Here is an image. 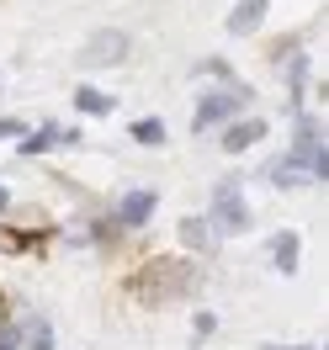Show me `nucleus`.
<instances>
[{"label":"nucleus","instance_id":"f257e3e1","mask_svg":"<svg viewBox=\"0 0 329 350\" xmlns=\"http://www.w3.org/2000/svg\"><path fill=\"white\" fill-rule=\"evenodd\" d=\"M239 101H250V90H207V96H197V111H192V128L197 133H213L223 128V122H234L239 117Z\"/></svg>","mask_w":329,"mask_h":350},{"label":"nucleus","instance_id":"f03ea898","mask_svg":"<svg viewBox=\"0 0 329 350\" xmlns=\"http://www.w3.org/2000/svg\"><path fill=\"white\" fill-rule=\"evenodd\" d=\"M213 223H218V234H239V228H250V207H244V191H239L234 175L218 180V191H213Z\"/></svg>","mask_w":329,"mask_h":350},{"label":"nucleus","instance_id":"7ed1b4c3","mask_svg":"<svg viewBox=\"0 0 329 350\" xmlns=\"http://www.w3.org/2000/svg\"><path fill=\"white\" fill-rule=\"evenodd\" d=\"M154 207H159V191H149V186H138V191H128V197L117 202V213H111V223H117V228H144V223L154 218Z\"/></svg>","mask_w":329,"mask_h":350},{"label":"nucleus","instance_id":"20e7f679","mask_svg":"<svg viewBox=\"0 0 329 350\" xmlns=\"http://www.w3.org/2000/svg\"><path fill=\"white\" fill-rule=\"evenodd\" d=\"M265 5H271V0H239V5L228 11V32H234V38L255 32V27L265 22Z\"/></svg>","mask_w":329,"mask_h":350},{"label":"nucleus","instance_id":"39448f33","mask_svg":"<svg viewBox=\"0 0 329 350\" xmlns=\"http://www.w3.org/2000/svg\"><path fill=\"white\" fill-rule=\"evenodd\" d=\"M261 138H265V122H261V117H250V122H234V128L223 133V149L239 154V149H250V144H261Z\"/></svg>","mask_w":329,"mask_h":350},{"label":"nucleus","instance_id":"423d86ee","mask_svg":"<svg viewBox=\"0 0 329 350\" xmlns=\"http://www.w3.org/2000/svg\"><path fill=\"white\" fill-rule=\"evenodd\" d=\"M181 239L192 244V250H202V255L218 244V239H213V223H207V218H181Z\"/></svg>","mask_w":329,"mask_h":350},{"label":"nucleus","instance_id":"0eeeda50","mask_svg":"<svg viewBox=\"0 0 329 350\" xmlns=\"http://www.w3.org/2000/svg\"><path fill=\"white\" fill-rule=\"evenodd\" d=\"M75 107L90 111V117H107V111H117V101H111V96H101L96 85H80V90H75Z\"/></svg>","mask_w":329,"mask_h":350},{"label":"nucleus","instance_id":"6e6552de","mask_svg":"<svg viewBox=\"0 0 329 350\" xmlns=\"http://www.w3.org/2000/svg\"><path fill=\"white\" fill-rule=\"evenodd\" d=\"M271 260L282 265L287 276L298 271V234H292V228H287V234H276V244H271Z\"/></svg>","mask_w":329,"mask_h":350},{"label":"nucleus","instance_id":"1a4fd4ad","mask_svg":"<svg viewBox=\"0 0 329 350\" xmlns=\"http://www.w3.org/2000/svg\"><path fill=\"white\" fill-rule=\"evenodd\" d=\"M22 340H27V350H53V324H48V319H32V324L22 329Z\"/></svg>","mask_w":329,"mask_h":350},{"label":"nucleus","instance_id":"9d476101","mask_svg":"<svg viewBox=\"0 0 329 350\" xmlns=\"http://www.w3.org/2000/svg\"><path fill=\"white\" fill-rule=\"evenodd\" d=\"M287 85H292V101H303V85H308V59L303 53L287 64Z\"/></svg>","mask_w":329,"mask_h":350},{"label":"nucleus","instance_id":"9b49d317","mask_svg":"<svg viewBox=\"0 0 329 350\" xmlns=\"http://www.w3.org/2000/svg\"><path fill=\"white\" fill-rule=\"evenodd\" d=\"M133 138H138V144H165V122H159V117H144V122H133Z\"/></svg>","mask_w":329,"mask_h":350},{"label":"nucleus","instance_id":"f8f14e48","mask_svg":"<svg viewBox=\"0 0 329 350\" xmlns=\"http://www.w3.org/2000/svg\"><path fill=\"white\" fill-rule=\"evenodd\" d=\"M59 138H64V133H59V128H38V133H32V138H22V154H43L48 144H59Z\"/></svg>","mask_w":329,"mask_h":350},{"label":"nucleus","instance_id":"ddd939ff","mask_svg":"<svg viewBox=\"0 0 329 350\" xmlns=\"http://www.w3.org/2000/svg\"><path fill=\"white\" fill-rule=\"evenodd\" d=\"M0 350H22V324H0Z\"/></svg>","mask_w":329,"mask_h":350},{"label":"nucleus","instance_id":"4468645a","mask_svg":"<svg viewBox=\"0 0 329 350\" xmlns=\"http://www.w3.org/2000/svg\"><path fill=\"white\" fill-rule=\"evenodd\" d=\"M213 329H218V319H213V313H197V329H192V340H207Z\"/></svg>","mask_w":329,"mask_h":350},{"label":"nucleus","instance_id":"2eb2a0df","mask_svg":"<svg viewBox=\"0 0 329 350\" xmlns=\"http://www.w3.org/2000/svg\"><path fill=\"white\" fill-rule=\"evenodd\" d=\"M22 133V122H11V117H0V138H16Z\"/></svg>","mask_w":329,"mask_h":350},{"label":"nucleus","instance_id":"dca6fc26","mask_svg":"<svg viewBox=\"0 0 329 350\" xmlns=\"http://www.w3.org/2000/svg\"><path fill=\"white\" fill-rule=\"evenodd\" d=\"M5 207H11V191H5V186H0V213H5Z\"/></svg>","mask_w":329,"mask_h":350},{"label":"nucleus","instance_id":"f3484780","mask_svg":"<svg viewBox=\"0 0 329 350\" xmlns=\"http://www.w3.org/2000/svg\"><path fill=\"white\" fill-rule=\"evenodd\" d=\"M261 350H276V345H261ZM287 350H308V345H287Z\"/></svg>","mask_w":329,"mask_h":350}]
</instances>
